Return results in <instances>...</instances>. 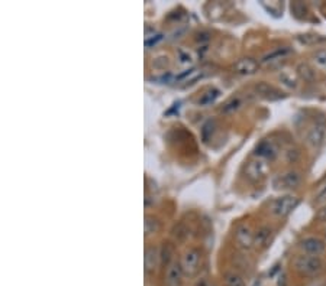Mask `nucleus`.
I'll return each instance as SVG.
<instances>
[{
    "label": "nucleus",
    "mask_w": 326,
    "mask_h": 286,
    "mask_svg": "<svg viewBox=\"0 0 326 286\" xmlns=\"http://www.w3.org/2000/svg\"><path fill=\"white\" fill-rule=\"evenodd\" d=\"M294 269L303 275V276H309V278H316L319 276L324 269H325V263L319 256H312V254H301L297 256L293 262Z\"/></svg>",
    "instance_id": "obj_1"
},
{
    "label": "nucleus",
    "mask_w": 326,
    "mask_h": 286,
    "mask_svg": "<svg viewBox=\"0 0 326 286\" xmlns=\"http://www.w3.org/2000/svg\"><path fill=\"white\" fill-rule=\"evenodd\" d=\"M299 204V198L293 195H284L274 199L270 205V210L277 217H287Z\"/></svg>",
    "instance_id": "obj_2"
},
{
    "label": "nucleus",
    "mask_w": 326,
    "mask_h": 286,
    "mask_svg": "<svg viewBox=\"0 0 326 286\" xmlns=\"http://www.w3.org/2000/svg\"><path fill=\"white\" fill-rule=\"evenodd\" d=\"M301 182V175L297 171H289L283 175H278L273 181V187L278 191L293 190L297 188Z\"/></svg>",
    "instance_id": "obj_3"
},
{
    "label": "nucleus",
    "mask_w": 326,
    "mask_h": 286,
    "mask_svg": "<svg viewBox=\"0 0 326 286\" xmlns=\"http://www.w3.org/2000/svg\"><path fill=\"white\" fill-rule=\"evenodd\" d=\"M181 269L186 276H195L199 272V264H200V252L197 249H190L181 256Z\"/></svg>",
    "instance_id": "obj_4"
},
{
    "label": "nucleus",
    "mask_w": 326,
    "mask_h": 286,
    "mask_svg": "<svg viewBox=\"0 0 326 286\" xmlns=\"http://www.w3.org/2000/svg\"><path fill=\"white\" fill-rule=\"evenodd\" d=\"M293 54V49L289 48V46H283V48H277L268 54H265L262 58H261L260 65H264V66H270V65H274V64L281 63L283 60L289 58L290 55Z\"/></svg>",
    "instance_id": "obj_5"
},
{
    "label": "nucleus",
    "mask_w": 326,
    "mask_h": 286,
    "mask_svg": "<svg viewBox=\"0 0 326 286\" xmlns=\"http://www.w3.org/2000/svg\"><path fill=\"white\" fill-rule=\"evenodd\" d=\"M258 65L260 64L257 63L254 58L245 57V58H241L233 64V72L238 74V75H252V74L257 72Z\"/></svg>",
    "instance_id": "obj_6"
},
{
    "label": "nucleus",
    "mask_w": 326,
    "mask_h": 286,
    "mask_svg": "<svg viewBox=\"0 0 326 286\" xmlns=\"http://www.w3.org/2000/svg\"><path fill=\"white\" fill-rule=\"evenodd\" d=\"M245 174L252 182H258L267 175V165L262 160H252L247 165Z\"/></svg>",
    "instance_id": "obj_7"
},
{
    "label": "nucleus",
    "mask_w": 326,
    "mask_h": 286,
    "mask_svg": "<svg viewBox=\"0 0 326 286\" xmlns=\"http://www.w3.org/2000/svg\"><path fill=\"white\" fill-rule=\"evenodd\" d=\"M300 246L306 253L312 254V256H319L324 253L326 249V244L319 237H306L304 240H301Z\"/></svg>",
    "instance_id": "obj_8"
},
{
    "label": "nucleus",
    "mask_w": 326,
    "mask_h": 286,
    "mask_svg": "<svg viewBox=\"0 0 326 286\" xmlns=\"http://www.w3.org/2000/svg\"><path fill=\"white\" fill-rule=\"evenodd\" d=\"M183 269L181 264L177 262H173L167 267V275H165V282L167 286H181L183 282Z\"/></svg>",
    "instance_id": "obj_9"
},
{
    "label": "nucleus",
    "mask_w": 326,
    "mask_h": 286,
    "mask_svg": "<svg viewBox=\"0 0 326 286\" xmlns=\"http://www.w3.org/2000/svg\"><path fill=\"white\" fill-rule=\"evenodd\" d=\"M236 243L241 249H251L254 246V233L250 225H241L236 231Z\"/></svg>",
    "instance_id": "obj_10"
},
{
    "label": "nucleus",
    "mask_w": 326,
    "mask_h": 286,
    "mask_svg": "<svg viewBox=\"0 0 326 286\" xmlns=\"http://www.w3.org/2000/svg\"><path fill=\"white\" fill-rule=\"evenodd\" d=\"M254 90H255V93L262 97V98H265V100H278V98H283L284 94L280 91V90H277L274 86H271V84H268V83H258L255 87H254Z\"/></svg>",
    "instance_id": "obj_11"
},
{
    "label": "nucleus",
    "mask_w": 326,
    "mask_h": 286,
    "mask_svg": "<svg viewBox=\"0 0 326 286\" xmlns=\"http://www.w3.org/2000/svg\"><path fill=\"white\" fill-rule=\"evenodd\" d=\"M273 240V231L270 227H261L257 233H254V246L258 249H265L270 246Z\"/></svg>",
    "instance_id": "obj_12"
},
{
    "label": "nucleus",
    "mask_w": 326,
    "mask_h": 286,
    "mask_svg": "<svg viewBox=\"0 0 326 286\" xmlns=\"http://www.w3.org/2000/svg\"><path fill=\"white\" fill-rule=\"evenodd\" d=\"M255 155L262 159H267V160H273V159H276V156H277V148L274 146L273 142L264 140V142H261L260 145L257 146Z\"/></svg>",
    "instance_id": "obj_13"
},
{
    "label": "nucleus",
    "mask_w": 326,
    "mask_h": 286,
    "mask_svg": "<svg viewBox=\"0 0 326 286\" xmlns=\"http://www.w3.org/2000/svg\"><path fill=\"white\" fill-rule=\"evenodd\" d=\"M307 139L310 142V145L313 146H321L324 139H325V125L322 122L313 125L312 129L309 130V134H307Z\"/></svg>",
    "instance_id": "obj_14"
},
{
    "label": "nucleus",
    "mask_w": 326,
    "mask_h": 286,
    "mask_svg": "<svg viewBox=\"0 0 326 286\" xmlns=\"http://www.w3.org/2000/svg\"><path fill=\"white\" fill-rule=\"evenodd\" d=\"M158 257L160 253L155 247H148L145 250V259H144V263H145V270L147 272H154L157 264H158Z\"/></svg>",
    "instance_id": "obj_15"
},
{
    "label": "nucleus",
    "mask_w": 326,
    "mask_h": 286,
    "mask_svg": "<svg viewBox=\"0 0 326 286\" xmlns=\"http://www.w3.org/2000/svg\"><path fill=\"white\" fill-rule=\"evenodd\" d=\"M241 107H242V100H241L239 97H232V98H229L228 101L224 104L222 113H224V114H232V113L238 111Z\"/></svg>",
    "instance_id": "obj_16"
},
{
    "label": "nucleus",
    "mask_w": 326,
    "mask_h": 286,
    "mask_svg": "<svg viewBox=\"0 0 326 286\" xmlns=\"http://www.w3.org/2000/svg\"><path fill=\"white\" fill-rule=\"evenodd\" d=\"M221 95V91L218 88H210L206 93H203L201 97L199 98V104L200 106H209L212 103H215V100Z\"/></svg>",
    "instance_id": "obj_17"
},
{
    "label": "nucleus",
    "mask_w": 326,
    "mask_h": 286,
    "mask_svg": "<svg viewBox=\"0 0 326 286\" xmlns=\"http://www.w3.org/2000/svg\"><path fill=\"white\" fill-rule=\"evenodd\" d=\"M200 77H201L200 69H187L178 77V80H181L184 84H193L196 80H199Z\"/></svg>",
    "instance_id": "obj_18"
},
{
    "label": "nucleus",
    "mask_w": 326,
    "mask_h": 286,
    "mask_svg": "<svg viewBox=\"0 0 326 286\" xmlns=\"http://www.w3.org/2000/svg\"><path fill=\"white\" fill-rule=\"evenodd\" d=\"M160 228V222L157 221V219L154 217H147L145 219V236H151L155 234Z\"/></svg>",
    "instance_id": "obj_19"
},
{
    "label": "nucleus",
    "mask_w": 326,
    "mask_h": 286,
    "mask_svg": "<svg viewBox=\"0 0 326 286\" xmlns=\"http://www.w3.org/2000/svg\"><path fill=\"white\" fill-rule=\"evenodd\" d=\"M312 60L316 66L326 69V49H318L313 55H312Z\"/></svg>",
    "instance_id": "obj_20"
},
{
    "label": "nucleus",
    "mask_w": 326,
    "mask_h": 286,
    "mask_svg": "<svg viewBox=\"0 0 326 286\" xmlns=\"http://www.w3.org/2000/svg\"><path fill=\"white\" fill-rule=\"evenodd\" d=\"M225 284H226V286H245L244 279L236 273H228L225 276Z\"/></svg>",
    "instance_id": "obj_21"
},
{
    "label": "nucleus",
    "mask_w": 326,
    "mask_h": 286,
    "mask_svg": "<svg viewBox=\"0 0 326 286\" xmlns=\"http://www.w3.org/2000/svg\"><path fill=\"white\" fill-rule=\"evenodd\" d=\"M280 81H281L284 86H287L289 88H296V86H297L296 78H294L290 72H283V74L280 75Z\"/></svg>",
    "instance_id": "obj_22"
},
{
    "label": "nucleus",
    "mask_w": 326,
    "mask_h": 286,
    "mask_svg": "<svg viewBox=\"0 0 326 286\" xmlns=\"http://www.w3.org/2000/svg\"><path fill=\"white\" fill-rule=\"evenodd\" d=\"M292 12H293V15L296 18L301 19V18H304V15H306V6H304L303 3L296 1V3L292 4Z\"/></svg>",
    "instance_id": "obj_23"
},
{
    "label": "nucleus",
    "mask_w": 326,
    "mask_h": 286,
    "mask_svg": "<svg viewBox=\"0 0 326 286\" xmlns=\"http://www.w3.org/2000/svg\"><path fill=\"white\" fill-rule=\"evenodd\" d=\"M171 256H173V249L170 244H165L160 253V257H161V262L163 264H170V260H171Z\"/></svg>",
    "instance_id": "obj_24"
},
{
    "label": "nucleus",
    "mask_w": 326,
    "mask_h": 286,
    "mask_svg": "<svg viewBox=\"0 0 326 286\" xmlns=\"http://www.w3.org/2000/svg\"><path fill=\"white\" fill-rule=\"evenodd\" d=\"M209 133H213V123H212V122H207V123L203 126V129H201V136H203V140H204V142H207Z\"/></svg>",
    "instance_id": "obj_25"
},
{
    "label": "nucleus",
    "mask_w": 326,
    "mask_h": 286,
    "mask_svg": "<svg viewBox=\"0 0 326 286\" xmlns=\"http://www.w3.org/2000/svg\"><path fill=\"white\" fill-rule=\"evenodd\" d=\"M161 39H163V35H161V33L152 36V39H145V46H147V48H151V46L157 45Z\"/></svg>",
    "instance_id": "obj_26"
},
{
    "label": "nucleus",
    "mask_w": 326,
    "mask_h": 286,
    "mask_svg": "<svg viewBox=\"0 0 326 286\" xmlns=\"http://www.w3.org/2000/svg\"><path fill=\"white\" fill-rule=\"evenodd\" d=\"M316 201H318V202H325L326 201V184L322 187V190L318 192V195H316Z\"/></svg>",
    "instance_id": "obj_27"
},
{
    "label": "nucleus",
    "mask_w": 326,
    "mask_h": 286,
    "mask_svg": "<svg viewBox=\"0 0 326 286\" xmlns=\"http://www.w3.org/2000/svg\"><path fill=\"white\" fill-rule=\"evenodd\" d=\"M316 219H318L319 221L326 222V205L324 207V208H321V210L318 211V214H316Z\"/></svg>",
    "instance_id": "obj_28"
},
{
    "label": "nucleus",
    "mask_w": 326,
    "mask_h": 286,
    "mask_svg": "<svg viewBox=\"0 0 326 286\" xmlns=\"http://www.w3.org/2000/svg\"><path fill=\"white\" fill-rule=\"evenodd\" d=\"M180 57H181V64H189L192 60H190V55H186V54H183V52H180Z\"/></svg>",
    "instance_id": "obj_29"
},
{
    "label": "nucleus",
    "mask_w": 326,
    "mask_h": 286,
    "mask_svg": "<svg viewBox=\"0 0 326 286\" xmlns=\"http://www.w3.org/2000/svg\"><path fill=\"white\" fill-rule=\"evenodd\" d=\"M197 286H215V285H212V284H209V282H207V281H200V282H199V284H197Z\"/></svg>",
    "instance_id": "obj_30"
},
{
    "label": "nucleus",
    "mask_w": 326,
    "mask_h": 286,
    "mask_svg": "<svg viewBox=\"0 0 326 286\" xmlns=\"http://www.w3.org/2000/svg\"><path fill=\"white\" fill-rule=\"evenodd\" d=\"M252 286H261V281H255V282H254V285Z\"/></svg>",
    "instance_id": "obj_31"
}]
</instances>
